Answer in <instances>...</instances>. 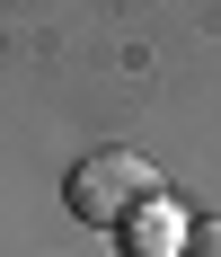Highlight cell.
I'll return each mask as SVG.
<instances>
[{
	"label": "cell",
	"mask_w": 221,
	"mask_h": 257,
	"mask_svg": "<svg viewBox=\"0 0 221 257\" xmlns=\"http://www.w3.org/2000/svg\"><path fill=\"white\" fill-rule=\"evenodd\" d=\"M62 204L80 222H133L142 204H159V169L142 151H89L71 169V186H62Z\"/></svg>",
	"instance_id": "6da1fadb"
},
{
	"label": "cell",
	"mask_w": 221,
	"mask_h": 257,
	"mask_svg": "<svg viewBox=\"0 0 221 257\" xmlns=\"http://www.w3.org/2000/svg\"><path fill=\"white\" fill-rule=\"evenodd\" d=\"M124 231H133V257H168L177 239H186V231H177V222H168V204H142V213H133V222H124Z\"/></svg>",
	"instance_id": "7a4b0ae2"
},
{
	"label": "cell",
	"mask_w": 221,
	"mask_h": 257,
	"mask_svg": "<svg viewBox=\"0 0 221 257\" xmlns=\"http://www.w3.org/2000/svg\"><path fill=\"white\" fill-rule=\"evenodd\" d=\"M177 248H186V257H221V222H195V231L177 239Z\"/></svg>",
	"instance_id": "3957f363"
}]
</instances>
